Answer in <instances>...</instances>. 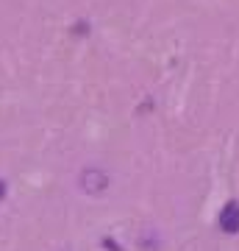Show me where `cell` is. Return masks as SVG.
<instances>
[{
    "label": "cell",
    "mask_w": 239,
    "mask_h": 251,
    "mask_svg": "<svg viewBox=\"0 0 239 251\" xmlns=\"http://www.w3.org/2000/svg\"><path fill=\"white\" fill-rule=\"evenodd\" d=\"M78 187L84 196H100L109 187V173L103 168H84L78 176Z\"/></svg>",
    "instance_id": "1"
},
{
    "label": "cell",
    "mask_w": 239,
    "mask_h": 251,
    "mask_svg": "<svg viewBox=\"0 0 239 251\" xmlns=\"http://www.w3.org/2000/svg\"><path fill=\"white\" fill-rule=\"evenodd\" d=\"M220 226H222V232H239V204L237 201H231L225 209L220 212Z\"/></svg>",
    "instance_id": "2"
}]
</instances>
